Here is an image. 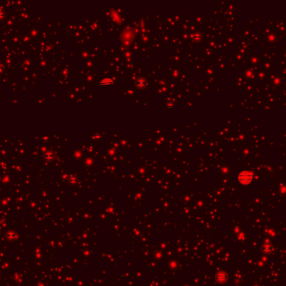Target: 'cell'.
<instances>
[{
  "label": "cell",
  "mask_w": 286,
  "mask_h": 286,
  "mask_svg": "<svg viewBox=\"0 0 286 286\" xmlns=\"http://www.w3.org/2000/svg\"><path fill=\"white\" fill-rule=\"evenodd\" d=\"M115 82L114 81H112L111 79H109V78H105L103 79L102 81L100 82V86L101 87H106V86H111V85H114Z\"/></svg>",
  "instance_id": "cell-1"
},
{
  "label": "cell",
  "mask_w": 286,
  "mask_h": 286,
  "mask_svg": "<svg viewBox=\"0 0 286 286\" xmlns=\"http://www.w3.org/2000/svg\"><path fill=\"white\" fill-rule=\"evenodd\" d=\"M136 86L139 87V88H144L146 86H147V81L145 79H141L140 78L137 80L136 82Z\"/></svg>",
  "instance_id": "cell-2"
}]
</instances>
